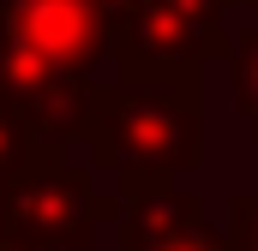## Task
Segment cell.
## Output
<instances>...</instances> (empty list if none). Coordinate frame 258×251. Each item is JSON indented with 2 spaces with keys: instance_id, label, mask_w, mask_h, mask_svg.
<instances>
[{
  "instance_id": "obj_1",
  "label": "cell",
  "mask_w": 258,
  "mask_h": 251,
  "mask_svg": "<svg viewBox=\"0 0 258 251\" xmlns=\"http://www.w3.org/2000/svg\"><path fill=\"white\" fill-rule=\"evenodd\" d=\"M90 174H108L114 197L174 186L204 162V90L198 78H120L96 90L84 120Z\"/></svg>"
},
{
  "instance_id": "obj_2",
  "label": "cell",
  "mask_w": 258,
  "mask_h": 251,
  "mask_svg": "<svg viewBox=\"0 0 258 251\" xmlns=\"http://www.w3.org/2000/svg\"><path fill=\"white\" fill-rule=\"evenodd\" d=\"M114 215L120 197L96 191L84 168L66 162V150H36L30 168L0 186V233L30 251H84Z\"/></svg>"
},
{
  "instance_id": "obj_3",
  "label": "cell",
  "mask_w": 258,
  "mask_h": 251,
  "mask_svg": "<svg viewBox=\"0 0 258 251\" xmlns=\"http://www.w3.org/2000/svg\"><path fill=\"white\" fill-rule=\"evenodd\" d=\"M222 48V0H138L114 24V54L126 78H198Z\"/></svg>"
},
{
  "instance_id": "obj_4",
  "label": "cell",
  "mask_w": 258,
  "mask_h": 251,
  "mask_svg": "<svg viewBox=\"0 0 258 251\" xmlns=\"http://www.w3.org/2000/svg\"><path fill=\"white\" fill-rule=\"evenodd\" d=\"M96 84L84 72L42 60L30 42H18L0 24V108L30 132L36 150H72L84 144V120H90Z\"/></svg>"
},
{
  "instance_id": "obj_5",
  "label": "cell",
  "mask_w": 258,
  "mask_h": 251,
  "mask_svg": "<svg viewBox=\"0 0 258 251\" xmlns=\"http://www.w3.org/2000/svg\"><path fill=\"white\" fill-rule=\"evenodd\" d=\"M0 24L30 42L42 60L66 66V72H96V60L114 48V24L96 0H6Z\"/></svg>"
},
{
  "instance_id": "obj_6",
  "label": "cell",
  "mask_w": 258,
  "mask_h": 251,
  "mask_svg": "<svg viewBox=\"0 0 258 251\" xmlns=\"http://www.w3.org/2000/svg\"><path fill=\"white\" fill-rule=\"evenodd\" d=\"M120 251H228V239L204 221L192 191L156 186L120 197Z\"/></svg>"
},
{
  "instance_id": "obj_7",
  "label": "cell",
  "mask_w": 258,
  "mask_h": 251,
  "mask_svg": "<svg viewBox=\"0 0 258 251\" xmlns=\"http://www.w3.org/2000/svg\"><path fill=\"white\" fill-rule=\"evenodd\" d=\"M228 84H234V108L246 114V126L258 132V24L234 42V60H228Z\"/></svg>"
},
{
  "instance_id": "obj_8",
  "label": "cell",
  "mask_w": 258,
  "mask_h": 251,
  "mask_svg": "<svg viewBox=\"0 0 258 251\" xmlns=\"http://www.w3.org/2000/svg\"><path fill=\"white\" fill-rule=\"evenodd\" d=\"M30 156H36L30 132H24V126H18L6 108H0V186H6L12 174H24V168H30Z\"/></svg>"
},
{
  "instance_id": "obj_9",
  "label": "cell",
  "mask_w": 258,
  "mask_h": 251,
  "mask_svg": "<svg viewBox=\"0 0 258 251\" xmlns=\"http://www.w3.org/2000/svg\"><path fill=\"white\" fill-rule=\"evenodd\" d=\"M228 251H258V186L228 203Z\"/></svg>"
},
{
  "instance_id": "obj_10",
  "label": "cell",
  "mask_w": 258,
  "mask_h": 251,
  "mask_svg": "<svg viewBox=\"0 0 258 251\" xmlns=\"http://www.w3.org/2000/svg\"><path fill=\"white\" fill-rule=\"evenodd\" d=\"M0 251H30V245H18V239H6V233H0Z\"/></svg>"
}]
</instances>
